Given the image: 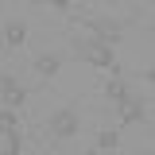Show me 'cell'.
<instances>
[{
	"label": "cell",
	"instance_id": "52a82bcc",
	"mask_svg": "<svg viewBox=\"0 0 155 155\" xmlns=\"http://www.w3.org/2000/svg\"><path fill=\"white\" fill-rule=\"evenodd\" d=\"M101 147H116V132H101Z\"/></svg>",
	"mask_w": 155,
	"mask_h": 155
},
{
	"label": "cell",
	"instance_id": "9c48e42d",
	"mask_svg": "<svg viewBox=\"0 0 155 155\" xmlns=\"http://www.w3.org/2000/svg\"><path fill=\"white\" fill-rule=\"evenodd\" d=\"M151 85H155V70H151Z\"/></svg>",
	"mask_w": 155,
	"mask_h": 155
},
{
	"label": "cell",
	"instance_id": "7a4b0ae2",
	"mask_svg": "<svg viewBox=\"0 0 155 155\" xmlns=\"http://www.w3.org/2000/svg\"><path fill=\"white\" fill-rule=\"evenodd\" d=\"M81 58H89L93 66H113V47L109 43H85L81 47Z\"/></svg>",
	"mask_w": 155,
	"mask_h": 155
},
{
	"label": "cell",
	"instance_id": "3957f363",
	"mask_svg": "<svg viewBox=\"0 0 155 155\" xmlns=\"http://www.w3.org/2000/svg\"><path fill=\"white\" fill-rule=\"evenodd\" d=\"M74 128H78V116L70 113V109H62V113L51 120V132L58 136V140H66V136H74Z\"/></svg>",
	"mask_w": 155,
	"mask_h": 155
},
{
	"label": "cell",
	"instance_id": "5b68a950",
	"mask_svg": "<svg viewBox=\"0 0 155 155\" xmlns=\"http://www.w3.org/2000/svg\"><path fill=\"white\" fill-rule=\"evenodd\" d=\"M35 66H39V70H43V74H54V70H58V62H54V58H39Z\"/></svg>",
	"mask_w": 155,
	"mask_h": 155
},
{
	"label": "cell",
	"instance_id": "8992f818",
	"mask_svg": "<svg viewBox=\"0 0 155 155\" xmlns=\"http://www.w3.org/2000/svg\"><path fill=\"white\" fill-rule=\"evenodd\" d=\"M8 43H23V27H19V23L8 27Z\"/></svg>",
	"mask_w": 155,
	"mask_h": 155
},
{
	"label": "cell",
	"instance_id": "ba28073f",
	"mask_svg": "<svg viewBox=\"0 0 155 155\" xmlns=\"http://www.w3.org/2000/svg\"><path fill=\"white\" fill-rule=\"evenodd\" d=\"M51 4H58V8H62V4H66V0H51Z\"/></svg>",
	"mask_w": 155,
	"mask_h": 155
},
{
	"label": "cell",
	"instance_id": "6da1fadb",
	"mask_svg": "<svg viewBox=\"0 0 155 155\" xmlns=\"http://www.w3.org/2000/svg\"><path fill=\"white\" fill-rule=\"evenodd\" d=\"M19 151V136H16V124H12V113L0 116V155H16Z\"/></svg>",
	"mask_w": 155,
	"mask_h": 155
},
{
	"label": "cell",
	"instance_id": "277c9868",
	"mask_svg": "<svg viewBox=\"0 0 155 155\" xmlns=\"http://www.w3.org/2000/svg\"><path fill=\"white\" fill-rule=\"evenodd\" d=\"M0 85H4V101H8V105H19V89H16V81H12V78H4V81H0Z\"/></svg>",
	"mask_w": 155,
	"mask_h": 155
}]
</instances>
